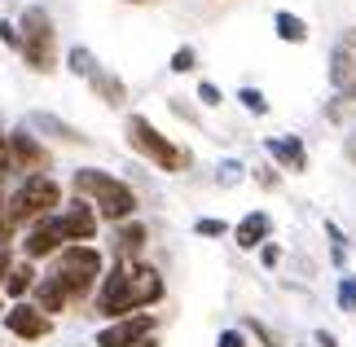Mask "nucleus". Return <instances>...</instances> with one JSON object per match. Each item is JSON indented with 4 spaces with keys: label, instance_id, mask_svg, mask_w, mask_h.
Segmentation results:
<instances>
[{
    "label": "nucleus",
    "instance_id": "obj_20",
    "mask_svg": "<svg viewBox=\"0 0 356 347\" xmlns=\"http://www.w3.org/2000/svg\"><path fill=\"white\" fill-rule=\"evenodd\" d=\"M97 53H92L88 45H71V49H66V71H71V75H79V79H84V84H88V79H92V71H97Z\"/></svg>",
    "mask_w": 356,
    "mask_h": 347
},
{
    "label": "nucleus",
    "instance_id": "obj_7",
    "mask_svg": "<svg viewBox=\"0 0 356 347\" xmlns=\"http://www.w3.org/2000/svg\"><path fill=\"white\" fill-rule=\"evenodd\" d=\"M53 225H58L62 246H75V242H97V233H102V216H97V207H92L88 198L71 193V198L62 202V211H53Z\"/></svg>",
    "mask_w": 356,
    "mask_h": 347
},
{
    "label": "nucleus",
    "instance_id": "obj_33",
    "mask_svg": "<svg viewBox=\"0 0 356 347\" xmlns=\"http://www.w3.org/2000/svg\"><path fill=\"white\" fill-rule=\"evenodd\" d=\"M13 259H18V242H13V238H0V286H5Z\"/></svg>",
    "mask_w": 356,
    "mask_h": 347
},
{
    "label": "nucleus",
    "instance_id": "obj_21",
    "mask_svg": "<svg viewBox=\"0 0 356 347\" xmlns=\"http://www.w3.org/2000/svg\"><path fill=\"white\" fill-rule=\"evenodd\" d=\"M238 106H242L251 119H264L268 110H273V102L264 97V88H255V84H242V88H238Z\"/></svg>",
    "mask_w": 356,
    "mask_h": 347
},
{
    "label": "nucleus",
    "instance_id": "obj_2",
    "mask_svg": "<svg viewBox=\"0 0 356 347\" xmlns=\"http://www.w3.org/2000/svg\"><path fill=\"white\" fill-rule=\"evenodd\" d=\"M66 193H62V180L58 176H18L9 189V202H5V220L9 229L22 238V229H31L35 220H44L53 211H62Z\"/></svg>",
    "mask_w": 356,
    "mask_h": 347
},
{
    "label": "nucleus",
    "instance_id": "obj_9",
    "mask_svg": "<svg viewBox=\"0 0 356 347\" xmlns=\"http://www.w3.org/2000/svg\"><path fill=\"white\" fill-rule=\"evenodd\" d=\"M0 325H5V334H13L18 343H40V339H49V334H53V316H49V312H40L31 299L9 303V308L0 312Z\"/></svg>",
    "mask_w": 356,
    "mask_h": 347
},
{
    "label": "nucleus",
    "instance_id": "obj_28",
    "mask_svg": "<svg viewBox=\"0 0 356 347\" xmlns=\"http://www.w3.org/2000/svg\"><path fill=\"white\" fill-rule=\"evenodd\" d=\"M198 106L202 110H220L225 106V92H220L216 79H198Z\"/></svg>",
    "mask_w": 356,
    "mask_h": 347
},
{
    "label": "nucleus",
    "instance_id": "obj_15",
    "mask_svg": "<svg viewBox=\"0 0 356 347\" xmlns=\"http://www.w3.org/2000/svg\"><path fill=\"white\" fill-rule=\"evenodd\" d=\"M229 238L238 242V251H259V246L273 238V216L264 211V207H255V211H246L238 225H234Z\"/></svg>",
    "mask_w": 356,
    "mask_h": 347
},
{
    "label": "nucleus",
    "instance_id": "obj_40",
    "mask_svg": "<svg viewBox=\"0 0 356 347\" xmlns=\"http://www.w3.org/2000/svg\"><path fill=\"white\" fill-rule=\"evenodd\" d=\"M123 5H149V0H123Z\"/></svg>",
    "mask_w": 356,
    "mask_h": 347
},
{
    "label": "nucleus",
    "instance_id": "obj_31",
    "mask_svg": "<svg viewBox=\"0 0 356 347\" xmlns=\"http://www.w3.org/2000/svg\"><path fill=\"white\" fill-rule=\"evenodd\" d=\"M216 347H251V334H246L242 325H229L216 334Z\"/></svg>",
    "mask_w": 356,
    "mask_h": 347
},
{
    "label": "nucleus",
    "instance_id": "obj_8",
    "mask_svg": "<svg viewBox=\"0 0 356 347\" xmlns=\"http://www.w3.org/2000/svg\"><path fill=\"white\" fill-rule=\"evenodd\" d=\"M325 79L339 102H356V26L330 45V62H325Z\"/></svg>",
    "mask_w": 356,
    "mask_h": 347
},
{
    "label": "nucleus",
    "instance_id": "obj_24",
    "mask_svg": "<svg viewBox=\"0 0 356 347\" xmlns=\"http://www.w3.org/2000/svg\"><path fill=\"white\" fill-rule=\"evenodd\" d=\"M168 71H172V75H194V71H198V49H194V45H181V49L168 58Z\"/></svg>",
    "mask_w": 356,
    "mask_h": 347
},
{
    "label": "nucleus",
    "instance_id": "obj_12",
    "mask_svg": "<svg viewBox=\"0 0 356 347\" xmlns=\"http://www.w3.org/2000/svg\"><path fill=\"white\" fill-rule=\"evenodd\" d=\"M58 251H62V238H58V225H53V216L35 220L31 229H22V238H18V255H22V259L49 264Z\"/></svg>",
    "mask_w": 356,
    "mask_h": 347
},
{
    "label": "nucleus",
    "instance_id": "obj_29",
    "mask_svg": "<svg viewBox=\"0 0 356 347\" xmlns=\"http://www.w3.org/2000/svg\"><path fill=\"white\" fill-rule=\"evenodd\" d=\"M168 110H172L181 123H189V128H198V123H202V110H194L185 97H168Z\"/></svg>",
    "mask_w": 356,
    "mask_h": 347
},
{
    "label": "nucleus",
    "instance_id": "obj_36",
    "mask_svg": "<svg viewBox=\"0 0 356 347\" xmlns=\"http://www.w3.org/2000/svg\"><path fill=\"white\" fill-rule=\"evenodd\" d=\"M312 343H317V347H339V339L330 334V330H317V334H312Z\"/></svg>",
    "mask_w": 356,
    "mask_h": 347
},
{
    "label": "nucleus",
    "instance_id": "obj_38",
    "mask_svg": "<svg viewBox=\"0 0 356 347\" xmlns=\"http://www.w3.org/2000/svg\"><path fill=\"white\" fill-rule=\"evenodd\" d=\"M132 347H159V334H149V339H141V343H132Z\"/></svg>",
    "mask_w": 356,
    "mask_h": 347
},
{
    "label": "nucleus",
    "instance_id": "obj_14",
    "mask_svg": "<svg viewBox=\"0 0 356 347\" xmlns=\"http://www.w3.org/2000/svg\"><path fill=\"white\" fill-rule=\"evenodd\" d=\"M145 246H149V225L141 216L136 220H123V225H111V255L132 264V259H145Z\"/></svg>",
    "mask_w": 356,
    "mask_h": 347
},
{
    "label": "nucleus",
    "instance_id": "obj_23",
    "mask_svg": "<svg viewBox=\"0 0 356 347\" xmlns=\"http://www.w3.org/2000/svg\"><path fill=\"white\" fill-rule=\"evenodd\" d=\"M194 233H198V238L220 242V238H229V233H234V225H229V220H220V216H198V220H194Z\"/></svg>",
    "mask_w": 356,
    "mask_h": 347
},
{
    "label": "nucleus",
    "instance_id": "obj_25",
    "mask_svg": "<svg viewBox=\"0 0 356 347\" xmlns=\"http://www.w3.org/2000/svg\"><path fill=\"white\" fill-rule=\"evenodd\" d=\"M246 172H251V168H246L242 159H225L220 168H216V185H220V189H229V185H242V180H246Z\"/></svg>",
    "mask_w": 356,
    "mask_h": 347
},
{
    "label": "nucleus",
    "instance_id": "obj_6",
    "mask_svg": "<svg viewBox=\"0 0 356 347\" xmlns=\"http://www.w3.org/2000/svg\"><path fill=\"white\" fill-rule=\"evenodd\" d=\"M9 159L18 176H49L53 172V145L40 132H31L26 123L9 128Z\"/></svg>",
    "mask_w": 356,
    "mask_h": 347
},
{
    "label": "nucleus",
    "instance_id": "obj_37",
    "mask_svg": "<svg viewBox=\"0 0 356 347\" xmlns=\"http://www.w3.org/2000/svg\"><path fill=\"white\" fill-rule=\"evenodd\" d=\"M343 154H348V163L356 168V136H348V141H343Z\"/></svg>",
    "mask_w": 356,
    "mask_h": 347
},
{
    "label": "nucleus",
    "instance_id": "obj_27",
    "mask_svg": "<svg viewBox=\"0 0 356 347\" xmlns=\"http://www.w3.org/2000/svg\"><path fill=\"white\" fill-rule=\"evenodd\" d=\"M334 303H339V312H356V273H343V277H339Z\"/></svg>",
    "mask_w": 356,
    "mask_h": 347
},
{
    "label": "nucleus",
    "instance_id": "obj_26",
    "mask_svg": "<svg viewBox=\"0 0 356 347\" xmlns=\"http://www.w3.org/2000/svg\"><path fill=\"white\" fill-rule=\"evenodd\" d=\"M325 238H330V264L343 268V264H348V238H343V229H339L334 220H325Z\"/></svg>",
    "mask_w": 356,
    "mask_h": 347
},
{
    "label": "nucleus",
    "instance_id": "obj_19",
    "mask_svg": "<svg viewBox=\"0 0 356 347\" xmlns=\"http://www.w3.org/2000/svg\"><path fill=\"white\" fill-rule=\"evenodd\" d=\"M273 35H277L282 45H308L312 26H308V18H299V13L277 9V13H273Z\"/></svg>",
    "mask_w": 356,
    "mask_h": 347
},
{
    "label": "nucleus",
    "instance_id": "obj_34",
    "mask_svg": "<svg viewBox=\"0 0 356 347\" xmlns=\"http://www.w3.org/2000/svg\"><path fill=\"white\" fill-rule=\"evenodd\" d=\"M0 45L18 53L22 49V31H18V22H9V18H0Z\"/></svg>",
    "mask_w": 356,
    "mask_h": 347
},
{
    "label": "nucleus",
    "instance_id": "obj_32",
    "mask_svg": "<svg viewBox=\"0 0 356 347\" xmlns=\"http://www.w3.org/2000/svg\"><path fill=\"white\" fill-rule=\"evenodd\" d=\"M251 172H255V185L259 189H282V168L264 163V168H251Z\"/></svg>",
    "mask_w": 356,
    "mask_h": 347
},
{
    "label": "nucleus",
    "instance_id": "obj_30",
    "mask_svg": "<svg viewBox=\"0 0 356 347\" xmlns=\"http://www.w3.org/2000/svg\"><path fill=\"white\" fill-rule=\"evenodd\" d=\"M13 176H18V172H13V159H9V132L0 128V189H5Z\"/></svg>",
    "mask_w": 356,
    "mask_h": 347
},
{
    "label": "nucleus",
    "instance_id": "obj_10",
    "mask_svg": "<svg viewBox=\"0 0 356 347\" xmlns=\"http://www.w3.org/2000/svg\"><path fill=\"white\" fill-rule=\"evenodd\" d=\"M149 334H159V316L154 312H132V316H119V321H106L97 330L92 347H132Z\"/></svg>",
    "mask_w": 356,
    "mask_h": 347
},
{
    "label": "nucleus",
    "instance_id": "obj_22",
    "mask_svg": "<svg viewBox=\"0 0 356 347\" xmlns=\"http://www.w3.org/2000/svg\"><path fill=\"white\" fill-rule=\"evenodd\" d=\"M242 330H246V334H251L259 347H286V339L277 334V330H268L259 316H242Z\"/></svg>",
    "mask_w": 356,
    "mask_h": 347
},
{
    "label": "nucleus",
    "instance_id": "obj_1",
    "mask_svg": "<svg viewBox=\"0 0 356 347\" xmlns=\"http://www.w3.org/2000/svg\"><path fill=\"white\" fill-rule=\"evenodd\" d=\"M66 189L97 207L102 225H123V220H136V211H141L136 185L115 176V172H106V168H75L71 180H66Z\"/></svg>",
    "mask_w": 356,
    "mask_h": 347
},
{
    "label": "nucleus",
    "instance_id": "obj_35",
    "mask_svg": "<svg viewBox=\"0 0 356 347\" xmlns=\"http://www.w3.org/2000/svg\"><path fill=\"white\" fill-rule=\"evenodd\" d=\"M255 255H259V264H264V268L273 273V268H277V264H282V246H277V242H273V238H268V242H264V246H259V251H255Z\"/></svg>",
    "mask_w": 356,
    "mask_h": 347
},
{
    "label": "nucleus",
    "instance_id": "obj_3",
    "mask_svg": "<svg viewBox=\"0 0 356 347\" xmlns=\"http://www.w3.org/2000/svg\"><path fill=\"white\" fill-rule=\"evenodd\" d=\"M106 251L97 242H75V246H62L58 255L49 259V273L58 277V282L71 290L75 303H92V295H97L102 277H106Z\"/></svg>",
    "mask_w": 356,
    "mask_h": 347
},
{
    "label": "nucleus",
    "instance_id": "obj_5",
    "mask_svg": "<svg viewBox=\"0 0 356 347\" xmlns=\"http://www.w3.org/2000/svg\"><path fill=\"white\" fill-rule=\"evenodd\" d=\"M18 31H22V49L18 58L26 62L31 75H53L62 62V49H58V22L44 5H26L18 13Z\"/></svg>",
    "mask_w": 356,
    "mask_h": 347
},
{
    "label": "nucleus",
    "instance_id": "obj_39",
    "mask_svg": "<svg viewBox=\"0 0 356 347\" xmlns=\"http://www.w3.org/2000/svg\"><path fill=\"white\" fill-rule=\"evenodd\" d=\"M9 308V299H5V290H0V312H5Z\"/></svg>",
    "mask_w": 356,
    "mask_h": 347
},
{
    "label": "nucleus",
    "instance_id": "obj_11",
    "mask_svg": "<svg viewBox=\"0 0 356 347\" xmlns=\"http://www.w3.org/2000/svg\"><path fill=\"white\" fill-rule=\"evenodd\" d=\"M22 123H26L31 132H40L44 141H53V145H66V150H88V145H92V136H88L84 128H75L71 119L49 115V110H31Z\"/></svg>",
    "mask_w": 356,
    "mask_h": 347
},
{
    "label": "nucleus",
    "instance_id": "obj_13",
    "mask_svg": "<svg viewBox=\"0 0 356 347\" xmlns=\"http://www.w3.org/2000/svg\"><path fill=\"white\" fill-rule=\"evenodd\" d=\"M264 154H268L273 168H282V172H291V176H304L308 172V145H304V136H295V132L264 136Z\"/></svg>",
    "mask_w": 356,
    "mask_h": 347
},
{
    "label": "nucleus",
    "instance_id": "obj_18",
    "mask_svg": "<svg viewBox=\"0 0 356 347\" xmlns=\"http://www.w3.org/2000/svg\"><path fill=\"white\" fill-rule=\"evenodd\" d=\"M88 88L97 92V102H106L111 110H123V102H128V84H123L115 71H106V66H97V71H92Z\"/></svg>",
    "mask_w": 356,
    "mask_h": 347
},
{
    "label": "nucleus",
    "instance_id": "obj_4",
    "mask_svg": "<svg viewBox=\"0 0 356 347\" xmlns=\"http://www.w3.org/2000/svg\"><path fill=\"white\" fill-rule=\"evenodd\" d=\"M123 141H128L132 154L145 159L154 172L181 176V172L194 168V154H189L185 145H176L168 132H159L154 119H145V115H128V119H123Z\"/></svg>",
    "mask_w": 356,
    "mask_h": 347
},
{
    "label": "nucleus",
    "instance_id": "obj_16",
    "mask_svg": "<svg viewBox=\"0 0 356 347\" xmlns=\"http://www.w3.org/2000/svg\"><path fill=\"white\" fill-rule=\"evenodd\" d=\"M31 303L40 312H49V316H62V312H71L75 308V299H71V290H66L53 273H44L40 277V286L31 290Z\"/></svg>",
    "mask_w": 356,
    "mask_h": 347
},
{
    "label": "nucleus",
    "instance_id": "obj_17",
    "mask_svg": "<svg viewBox=\"0 0 356 347\" xmlns=\"http://www.w3.org/2000/svg\"><path fill=\"white\" fill-rule=\"evenodd\" d=\"M40 277H44V273H40V264H31V259H22V255H18L0 290H5V299H9V303H18V299H31V290L40 286Z\"/></svg>",
    "mask_w": 356,
    "mask_h": 347
}]
</instances>
